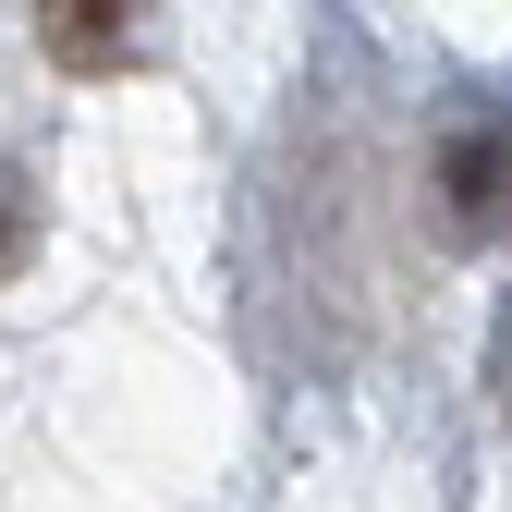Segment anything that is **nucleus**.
I'll return each mask as SVG.
<instances>
[{
    "instance_id": "nucleus-1",
    "label": "nucleus",
    "mask_w": 512,
    "mask_h": 512,
    "mask_svg": "<svg viewBox=\"0 0 512 512\" xmlns=\"http://www.w3.org/2000/svg\"><path fill=\"white\" fill-rule=\"evenodd\" d=\"M439 232L452 244L512 232V122H452L439 135Z\"/></svg>"
},
{
    "instance_id": "nucleus-3",
    "label": "nucleus",
    "mask_w": 512,
    "mask_h": 512,
    "mask_svg": "<svg viewBox=\"0 0 512 512\" xmlns=\"http://www.w3.org/2000/svg\"><path fill=\"white\" fill-rule=\"evenodd\" d=\"M25 256H37V183H25L13 159H0V281H13Z\"/></svg>"
},
{
    "instance_id": "nucleus-4",
    "label": "nucleus",
    "mask_w": 512,
    "mask_h": 512,
    "mask_svg": "<svg viewBox=\"0 0 512 512\" xmlns=\"http://www.w3.org/2000/svg\"><path fill=\"white\" fill-rule=\"evenodd\" d=\"M488 391H500V415H512V330H500V366H488Z\"/></svg>"
},
{
    "instance_id": "nucleus-2",
    "label": "nucleus",
    "mask_w": 512,
    "mask_h": 512,
    "mask_svg": "<svg viewBox=\"0 0 512 512\" xmlns=\"http://www.w3.org/2000/svg\"><path fill=\"white\" fill-rule=\"evenodd\" d=\"M37 49L74 86H110L147 61V0H37Z\"/></svg>"
}]
</instances>
